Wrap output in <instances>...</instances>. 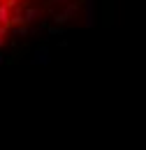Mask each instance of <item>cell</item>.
Listing matches in <instances>:
<instances>
[{"label":"cell","mask_w":146,"mask_h":150,"mask_svg":"<svg viewBox=\"0 0 146 150\" xmlns=\"http://www.w3.org/2000/svg\"><path fill=\"white\" fill-rule=\"evenodd\" d=\"M47 0H0V51L33 21Z\"/></svg>","instance_id":"6da1fadb"}]
</instances>
